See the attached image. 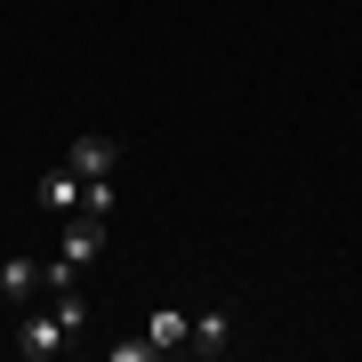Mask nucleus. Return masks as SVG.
<instances>
[{
    "label": "nucleus",
    "mask_w": 362,
    "mask_h": 362,
    "mask_svg": "<svg viewBox=\"0 0 362 362\" xmlns=\"http://www.w3.org/2000/svg\"><path fill=\"white\" fill-rule=\"evenodd\" d=\"M105 258V218H65V242H57V258L40 266V282H81Z\"/></svg>",
    "instance_id": "f257e3e1"
},
{
    "label": "nucleus",
    "mask_w": 362,
    "mask_h": 362,
    "mask_svg": "<svg viewBox=\"0 0 362 362\" xmlns=\"http://www.w3.org/2000/svg\"><path fill=\"white\" fill-rule=\"evenodd\" d=\"M8 346H16V354H33V362H49V354H65L73 338H65V322H57L49 306H33L25 322H16V338H8Z\"/></svg>",
    "instance_id": "f03ea898"
},
{
    "label": "nucleus",
    "mask_w": 362,
    "mask_h": 362,
    "mask_svg": "<svg viewBox=\"0 0 362 362\" xmlns=\"http://www.w3.org/2000/svg\"><path fill=\"white\" fill-rule=\"evenodd\" d=\"M33 202H40V209H57V218H81V209H89V185H81L73 169L57 161V169H40V185H33Z\"/></svg>",
    "instance_id": "7ed1b4c3"
},
{
    "label": "nucleus",
    "mask_w": 362,
    "mask_h": 362,
    "mask_svg": "<svg viewBox=\"0 0 362 362\" xmlns=\"http://www.w3.org/2000/svg\"><path fill=\"white\" fill-rule=\"evenodd\" d=\"M113 137H73L65 145V169H73V177H113Z\"/></svg>",
    "instance_id": "20e7f679"
},
{
    "label": "nucleus",
    "mask_w": 362,
    "mask_h": 362,
    "mask_svg": "<svg viewBox=\"0 0 362 362\" xmlns=\"http://www.w3.org/2000/svg\"><path fill=\"white\" fill-rule=\"evenodd\" d=\"M40 298V266L33 258H0V306H33Z\"/></svg>",
    "instance_id": "39448f33"
},
{
    "label": "nucleus",
    "mask_w": 362,
    "mask_h": 362,
    "mask_svg": "<svg viewBox=\"0 0 362 362\" xmlns=\"http://www.w3.org/2000/svg\"><path fill=\"white\" fill-rule=\"evenodd\" d=\"M185 346H194V354H226V346H233V314L209 306L202 322H185Z\"/></svg>",
    "instance_id": "423d86ee"
},
{
    "label": "nucleus",
    "mask_w": 362,
    "mask_h": 362,
    "mask_svg": "<svg viewBox=\"0 0 362 362\" xmlns=\"http://www.w3.org/2000/svg\"><path fill=\"white\" fill-rule=\"evenodd\" d=\"M49 314L65 322V338L89 330V298H81V282H49Z\"/></svg>",
    "instance_id": "0eeeda50"
},
{
    "label": "nucleus",
    "mask_w": 362,
    "mask_h": 362,
    "mask_svg": "<svg viewBox=\"0 0 362 362\" xmlns=\"http://www.w3.org/2000/svg\"><path fill=\"white\" fill-rule=\"evenodd\" d=\"M145 338H153V354L185 346V314H177V306H161V314H153V330H145Z\"/></svg>",
    "instance_id": "6e6552de"
}]
</instances>
